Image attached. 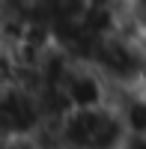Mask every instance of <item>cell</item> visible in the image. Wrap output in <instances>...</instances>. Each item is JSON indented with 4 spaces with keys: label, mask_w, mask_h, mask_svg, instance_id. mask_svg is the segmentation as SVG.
<instances>
[{
    "label": "cell",
    "mask_w": 146,
    "mask_h": 149,
    "mask_svg": "<svg viewBox=\"0 0 146 149\" xmlns=\"http://www.w3.org/2000/svg\"><path fill=\"white\" fill-rule=\"evenodd\" d=\"M0 149H36L33 143H0Z\"/></svg>",
    "instance_id": "3957f363"
},
{
    "label": "cell",
    "mask_w": 146,
    "mask_h": 149,
    "mask_svg": "<svg viewBox=\"0 0 146 149\" xmlns=\"http://www.w3.org/2000/svg\"><path fill=\"white\" fill-rule=\"evenodd\" d=\"M134 137L119 110L104 102L92 107L63 110L33 140L36 149H125Z\"/></svg>",
    "instance_id": "6da1fadb"
},
{
    "label": "cell",
    "mask_w": 146,
    "mask_h": 149,
    "mask_svg": "<svg viewBox=\"0 0 146 149\" xmlns=\"http://www.w3.org/2000/svg\"><path fill=\"white\" fill-rule=\"evenodd\" d=\"M48 122V110L33 86L21 81L0 86V143H33Z\"/></svg>",
    "instance_id": "7a4b0ae2"
},
{
    "label": "cell",
    "mask_w": 146,
    "mask_h": 149,
    "mask_svg": "<svg viewBox=\"0 0 146 149\" xmlns=\"http://www.w3.org/2000/svg\"><path fill=\"white\" fill-rule=\"evenodd\" d=\"M0 3H33V0H0Z\"/></svg>",
    "instance_id": "277c9868"
}]
</instances>
